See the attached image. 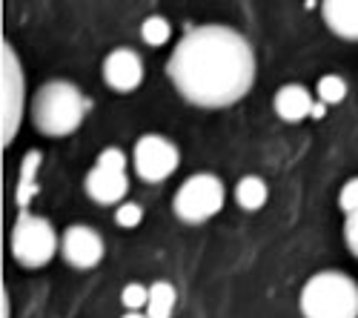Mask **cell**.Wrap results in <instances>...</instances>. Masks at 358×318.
Returning <instances> with one entry per match:
<instances>
[{
  "instance_id": "cb8c5ba5",
  "label": "cell",
  "mask_w": 358,
  "mask_h": 318,
  "mask_svg": "<svg viewBox=\"0 0 358 318\" xmlns=\"http://www.w3.org/2000/svg\"><path fill=\"white\" fill-rule=\"evenodd\" d=\"M3 318H9V296H6V290H3Z\"/></svg>"
},
{
  "instance_id": "30bf717a",
  "label": "cell",
  "mask_w": 358,
  "mask_h": 318,
  "mask_svg": "<svg viewBox=\"0 0 358 318\" xmlns=\"http://www.w3.org/2000/svg\"><path fill=\"white\" fill-rule=\"evenodd\" d=\"M129 192V178L127 169H112V166H101L95 164V169L86 175V195L95 201V204H121Z\"/></svg>"
},
{
  "instance_id": "5b68a950",
  "label": "cell",
  "mask_w": 358,
  "mask_h": 318,
  "mask_svg": "<svg viewBox=\"0 0 358 318\" xmlns=\"http://www.w3.org/2000/svg\"><path fill=\"white\" fill-rule=\"evenodd\" d=\"M175 215L187 224H201L213 218L224 207V184L210 175V172H198L187 178V184L175 192Z\"/></svg>"
},
{
  "instance_id": "8992f818",
  "label": "cell",
  "mask_w": 358,
  "mask_h": 318,
  "mask_svg": "<svg viewBox=\"0 0 358 318\" xmlns=\"http://www.w3.org/2000/svg\"><path fill=\"white\" fill-rule=\"evenodd\" d=\"M132 161H135V172L141 175V181L161 184V181H166L172 172L178 169L181 155H178V147L169 138H164V135H143L135 143Z\"/></svg>"
},
{
  "instance_id": "9c48e42d",
  "label": "cell",
  "mask_w": 358,
  "mask_h": 318,
  "mask_svg": "<svg viewBox=\"0 0 358 318\" xmlns=\"http://www.w3.org/2000/svg\"><path fill=\"white\" fill-rule=\"evenodd\" d=\"M103 80L115 92H132L143 80V61L132 49H115L103 61Z\"/></svg>"
},
{
  "instance_id": "603a6c76",
  "label": "cell",
  "mask_w": 358,
  "mask_h": 318,
  "mask_svg": "<svg viewBox=\"0 0 358 318\" xmlns=\"http://www.w3.org/2000/svg\"><path fill=\"white\" fill-rule=\"evenodd\" d=\"M324 115H327V103H324V101H318V103L313 106V118H324Z\"/></svg>"
},
{
  "instance_id": "52a82bcc",
  "label": "cell",
  "mask_w": 358,
  "mask_h": 318,
  "mask_svg": "<svg viewBox=\"0 0 358 318\" xmlns=\"http://www.w3.org/2000/svg\"><path fill=\"white\" fill-rule=\"evenodd\" d=\"M23 115V72L12 43H3V147L15 140Z\"/></svg>"
},
{
  "instance_id": "d4e9b609",
  "label": "cell",
  "mask_w": 358,
  "mask_h": 318,
  "mask_svg": "<svg viewBox=\"0 0 358 318\" xmlns=\"http://www.w3.org/2000/svg\"><path fill=\"white\" fill-rule=\"evenodd\" d=\"M124 318H149V315H141V312H138V310H129V312H127V315H124Z\"/></svg>"
},
{
  "instance_id": "3957f363",
  "label": "cell",
  "mask_w": 358,
  "mask_h": 318,
  "mask_svg": "<svg viewBox=\"0 0 358 318\" xmlns=\"http://www.w3.org/2000/svg\"><path fill=\"white\" fill-rule=\"evenodd\" d=\"M304 318H358V284L344 273H318L301 290Z\"/></svg>"
},
{
  "instance_id": "8fae6325",
  "label": "cell",
  "mask_w": 358,
  "mask_h": 318,
  "mask_svg": "<svg viewBox=\"0 0 358 318\" xmlns=\"http://www.w3.org/2000/svg\"><path fill=\"white\" fill-rule=\"evenodd\" d=\"M324 23L344 41H358V0H321Z\"/></svg>"
},
{
  "instance_id": "5bb4252c",
  "label": "cell",
  "mask_w": 358,
  "mask_h": 318,
  "mask_svg": "<svg viewBox=\"0 0 358 318\" xmlns=\"http://www.w3.org/2000/svg\"><path fill=\"white\" fill-rule=\"evenodd\" d=\"M38 166H41V152L32 150L20 164V178H17V204L20 207H29V201H32L38 192V184H35Z\"/></svg>"
},
{
  "instance_id": "ffe728a7",
  "label": "cell",
  "mask_w": 358,
  "mask_h": 318,
  "mask_svg": "<svg viewBox=\"0 0 358 318\" xmlns=\"http://www.w3.org/2000/svg\"><path fill=\"white\" fill-rule=\"evenodd\" d=\"M338 204H341L344 212H355L358 210V178H352V181L344 184V189L338 195Z\"/></svg>"
},
{
  "instance_id": "277c9868",
  "label": "cell",
  "mask_w": 358,
  "mask_h": 318,
  "mask_svg": "<svg viewBox=\"0 0 358 318\" xmlns=\"http://www.w3.org/2000/svg\"><path fill=\"white\" fill-rule=\"evenodd\" d=\"M57 252L55 229L46 218L20 212L12 229V255L20 267H43Z\"/></svg>"
},
{
  "instance_id": "d6986e66",
  "label": "cell",
  "mask_w": 358,
  "mask_h": 318,
  "mask_svg": "<svg viewBox=\"0 0 358 318\" xmlns=\"http://www.w3.org/2000/svg\"><path fill=\"white\" fill-rule=\"evenodd\" d=\"M115 221H117V226H124V229H132V226H138L141 221H143V210H141V204H121L117 207V212H115Z\"/></svg>"
},
{
  "instance_id": "7c38bea8",
  "label": "cell",
  "mask_w": 358,
  "mask_h": 318,
  "mask_svg": "<svg viewBox=\"0 0 358 318\" xmlns=\"http://www.w3.org/2000/svg\"><path fill=\"white\" fill-rule=\"evenodd\" d=\"M313 106H315V101L301 83H287L275 95V112L287 124H298L304 118H313Z\"/></svg>"
},
{
  "instance_id": "e0dca14e",
  "label": "cell",
  "mask_w": 358,
  "mask_h": 318,
  "mask_svg": "<svg viewBox=\"0 0 358 318\" xmlns=\"http://www.w3.org/2000/svg\"><path fill=\"white\" fill-rule=\"evenodd\" d=\"M347 98V83L341 75H324L318 80V101L324 103H341Z\"/></svg>"
},
{
  "instance_id": "7402d4cb",
  "label": "cell",
  "mask_w": 358,
  "mask_h": 318,
  "mask_svg": "<svg viewBox=\"0 0 358 318\" xmlns=\"http://www.w3.org/2000/svg\"><path fill=\"white\" fill-rule=\"evenodd\" d=\"M98 164H101V166H112V169H127V158H124V152H121V150H115V147L103 150V152L98 155Z\"/></svg>"
},
{
  "instance_id": "6da1fadb",
  "label": "cell",
  "mask_w": 358,
  "mask_h": 318,
  "mask_svg": "<svg viewBox=\"0 0 358 318\" xmlns=\"http://www.w3.org/2000/svg\"><path fill=\"white\" fill-rule=\"evenodd\" d=\"M166 72L189 103L221 109L238 103L255 83V52L229 26H198L175 46Z\"/></svg>"
},
{
  "instance_id": "4fadbf2b",
  "label": "cell",
  "mask_w": 358,
  "mask_h": 318,
  "mask_svg": "<svg viewBox=\"0 0 358 318\" xmlns=\"http://www.w3.org/2000/svg\"><path fill=\"white\" fill-rule=\"evenodd\" d=\"M175 287L166 281H155L149 287V301H146V315L149 318H172L175 310Z\"/></svg>"
},
{
  "instance_id": "ac0fdd59",
  "label": "cell",
  "mask_w": 358,
  "mask_h": 318,
  "mask_svg": "<svg viewBox=\"0 0 358 318\" xmlns=\"http://www.w3.org/2000/svg\"><path fill=\"white\" fill-rule=\"evenodd\" d=\"M121 301H124L127 310H141V307H146V301H149V287L127 284L124 293H121Z\"/></svg>"
},
{
  "instance_id": "7a4b0ae2",
  "label": "cell",
  "mask_w": 358,
  "mask_h": 318,
  "mask_svg": "<svg viewBox=\"0 0 358 318\" xmlns=\"http://www.w3.org/2000/svg\"><path fill=\"white\" fill-rule=\"evenodd\" d=\"M89 112V101L69 80L43 83L32 101V121L49 138H64L75 132Z\"/></svg>"
},
{
  "instance_id": "9a60e30c",
  "label": "cell",
  "mask_w": 358,
  "mask_h": 318,
  "mask_svg": "<svg viewBox=\"0 0 358 318\" xmlns=\"http://www.w3.org/2000/svg\"><path fill=\"white\" fill-rule=\"evenodd\" d=\"M266 184L258 178V175H247L238 181V189H235V198H238V204H241L247 212H255L266 204Z\"/></svg>"
},
{
  "instance_id": "44dd1931",
  "label": "cell",
  "mask_w": 358,
  "mask_h": 318,
  "mask_svg": "<svg viewBox=\"0 0 358 318\" xmlns=\"http://www.w3.org/2000/svg\"><path fill=\"white\" fill-rule=\"evenodd\" d=\"M344 238H347V247L352 250V255L358 258V210H355V212H347V224H344Z\"/></svg>"
},
{
  "instance_id": "2e32d148",
  "label": "cell",
  "mask_w": 358,
  "mask_h": 318,
  "mask_svg": "<svg viewBox=\"0 0 358 318\" xmlns=\"http://www.w3.org/2000/svg\"><path fill=\"white\" fill-rule=\"evenodd\" d=\"M169 35H172V26H169V20L161 17V15L146 17L143 26H141V38H143V43H149V46H164V43L169 41Z\"/></svg>"
},
{
  "instance_id": "ba28073f",
  "label": "cell",
  "mask_w": 358,
  "mask_h": 318,
  "mask_svg": "<svg viewBox=\"0 0 358 318\" xmlns=\"http://www.w3.org/2000/svg\"><path fill=\"white\" fill-rule=\"evenodd\" d=\"M61 252L66 258V264H72V267H80V270L98 267L101 258H103V238L95 233L92 226L78 224V226H69L64 233Z\"/></svg>"
}]
</instances>
